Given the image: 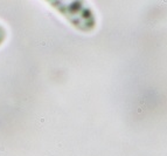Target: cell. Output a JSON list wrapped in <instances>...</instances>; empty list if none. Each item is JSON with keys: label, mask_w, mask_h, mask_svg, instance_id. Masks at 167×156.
I'll list each match as a JSON object with an SVG mask.
<instances>
[{"label": "cell", "mask_w": 167, "mask_h": 156, "mask_svg": "<svg viewBox=\"0 0 167 156\" xmlns=\"http://www.w3.org/2000/svg\"><path fill=\"white\" fill-rule=\"evenodd\" d=\"M63 20L81 32H90L96 26L95 13L88 0H42Z\"/></svg>", "instance_id": "cell-1"}]
</instances>
